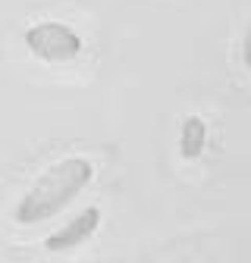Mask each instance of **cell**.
<instances>
[{"label": "cell", "instance_id": "1", "mask_svg": "<svg viewBox=\"0 0 251 263\" xmlns=\"http://www.w3.org/2000/svg\"><path fill=\"white\" fill-rule=\"evenodd\" d=\"M94 166L85 157H66L53 163L47 173L38 176V182L25 191V197L16 207V222L22 226H35L47 216H53L57 210H63L76 194L85 191V185L91 182Z\"/></svg>", "mask_w": 251, "mask_h": 263}, {"label": "cell", "instance_id": "2", "mask_svg": "<svg viewBox=\"0 0 251 263\" xmlns=\"http://www.w3.org/2000/svg\"><path fill=\"white\" fill-rule=\"evenodd\" d=\"M25 47L44 63H69L82 53V38L63 22H35L25 31Z\"/></svg>", "mask_w": 251, "mask_h": 263}, {"label": "cell", "instance_id": "3", "mask_svg": "<svg viewBox=\"0 0 251 263\" xmlns=\"http://www.w3.org/2000/svg\"><path fill=\"white\" fill-rule=\"evenodd\" d=\"M98 226H101V210H98V207H88V210H82L76 219H69L66 226H60L57 232L44 241V248H47V251H73L76 245L88 241Z\"/></svg>", "mask_w": 251, "mask_h": 263}, {"label": "cell", "instance_id": "4", "mask_svg": "<svg viewBox=\"0 0 251 263\" xmlns=\"http://www.w3.org/2000/svg\"><path fill=\"white\" fill-rule=\"evenodd\" d=\"M204 144H207V125L201 116H188L182 122V132H179V154L185 160H198L204 154Z\"/></svg>", "mask_w": 251, "mask_h": 263}, {"label": "cell", "instance_id": "5", "mask_svg": "<svg viewBox=\"0 0 251 263\" xmlns=\"http://www.w3.org/2000/svg\"><path fill=\"white\" fill-rule=\"evenodd\" d=\"M242 57H245V66L251 69V22L245 28V38H242Z\"/></svg>", "mask_w": 251, "mask_h": 263}]
</instances>
